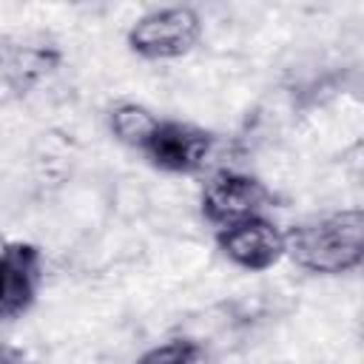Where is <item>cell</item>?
<instances>
[{"instance_id":"6da1fadb","label":"cell","mask_w":364,"mask_h":364,"mask_svg":"<svg viewBox=\"0 0 364 364\" xmlns=\"http://www.w3.org/2000/svg\"><path fill=\"white\" fill-rule=\"evenodd\" d=\"M284 256L316 276H341L364 259V213L344 208L304 219L284 230Z\"/></svg>"},{"instance_id":"7a4b0ae2","label":"cell","mask_w":364,"mask_h":364,"mask_svg":"<svg viewBox=\"0 0 364 364\" xmlns=\"http://www.w3.org/2000/svg\"><path fill=\"white\" fill-rule=\"evenodd\" d=\"M202 37V17L191 6H168L142 14L125 34L128 48L142 60L185 57Z\"/></svg>"},{"instance_id":"3957f363","label":"cell","mask_w":364,"mask_h":364,"mask_svg":"<svg viewBox=\"0 0 364 364\" xmlns=\"http://www.w3.org/2000/svg\"><path fill=\"white\" fill-rule=\"evenodd\" d=\"M270 202H273L270 188L259 176L242 171L213 173L199 193V210L210 225H216V230L262 216L264 208H270Z\"/></svg>"},{"instance_id":"277c9868","label":"cell","mask_w":364,"mask_h":364,"mask_svg":"<svg viewBox=\"0 0 364 364\" xmlns=\"http://www.w3.org/2000/svg\"><path fill=\"white\" fill-rule=\"evenodd\" d=\"M216 145V134L193 125V122H182V119H162L154 125L151 136L142 142L139 154L148 159V165H154L156 171L165 173H196L199 168H205L210 151Z\"/></svg>"},{"instance_id":"5b68a950","label":"cell","mask_w":364,"mask_h":364,"mask_svg":"<svg viewBox=\"0 0 364 364\" xmlns=\"http://www.w3.org/2000/svg\"><path fill=\"white\" fill-rule=\"evenodd\" d=\"M43 279V250L34 242L0 245V321H11L28 313L40 296Z\"/></svg>"},{"instance_id":"8992f818","label":"cell","mask_w":364,"mask_h":364,"mask_svg":"<svg viewBox=\"0 0 364 364\" xmlns=\"http://www.w3.org/2000/svg\"><path fill=\"white\" fill-rule=\"evenodd\" d=\"M216 247L230 264L250 273H262L284 259V230L267 216H253V219L219 228Z\"/></svg>"},{"instance_id":"52a82bcc","label":"cell","mask_w":364,"mask_h":364,"mask_svg":"<svg viewBox=\"0 0 364 364\" xmlns=\"http://www.w3.org/2000/svg\"><path fill=\"white\" fill-rule=\"evenodd\" d=\"M60 63H63V51L54 46H40V43L6 46L0 51V77L20 97L28 94L34 85H40L48 74H54Z\"/></svg>"},{"instance_id":"ba28073f","label":"cell","mask_w":364,"mask_h":364,"mask_svg":"<svg viewBox=\"0 0 364 364\" xmlns=\"http://www.w3.org/2000/svg\"><path fill=\"white\" fill-rule=\"evenodd\" d=\"M156 122H159V117L151 108L139 105V102H119V105H114L108 111V128H111V134L122 145H128L134 151L142 148V142L151 136V131H154Z\"/></svg>"},{"instance_id":"9c48e42d","label":"cell","mask_w":364,"mask_h":364,"mask_svg":"<svg viewBox=\"0 0 364 364\" xmlns=\"http://www.w3.org/2000/svg\"><path fill=\"white\" fill-rule=\"evenodd\" d=\"M136 364H210V355L205 344L193 338H171L165 344H156L145 350Z\"/></svg>"},{"instance_id":"30bf717a","label":"cell","mask_w":364,"mask_h":364,"mask_svg":"<svg viewBox=\"0 0 364 364\" xmlns=\"http://www.w3.org/2000/svg\"><path fill=\"white\" fill-rule=\"evenodd\" d=\"M0 364H28L26 353L11 347V344H0Z\"/></svg>"}]
</instances>
